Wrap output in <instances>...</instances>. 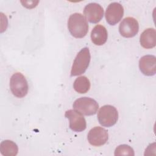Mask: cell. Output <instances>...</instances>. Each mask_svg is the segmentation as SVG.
Returning <instances> with one entry per match:
<instances>
[{
    "instance_id": "cell-1",
    "label": "cell",
    "mask_w": 156,
    "mask_h": 156,
    "mask_svg": "<svg viewBox=\"0 0 156 156\" xmlns=\"http://www.w3.org/2000/svg\"><path fill=\"white\" fill-rule=\"evenodd\" d=\"M68 28L74 37L80 38L87 34L88 24L87 20L81 13H74L69 17Z\"/></svg>"
},
{
    "instance_id": "cell-2",
    "label": "cell",
    "mask_w": 156,
    "mask_h": 156,
    "mask_svg": "<svg viewBox=\"0 0 156 156\" xmlns=\"http://www.w3.org/2000/svg\"><path fill=\"white\" fill-rule=\"evenodd\" d=\"M90 59L91 55L88 48H82L74 58L71 67V76H76L84 73L89 66Z\"/></svg>"
},
{
    "instance_id": "cell-3",
    "label": "cell",
    "mask_w": 156,
    "mask_h": 156,
    "mask_svg": "<svg viewBox=\"0 0 156 156\" xmlns=\"http://www.w3.org/2000/svg\"><path fill=\"white\" fill-rule=\"evenodd\" d=\"M10 88L12 93L18 98L26 96L29 90L27 81L21 73H15L11 76Z\"/></svg>"
},
{
    "instance_id": "cell-4",
    "label": "cell",
    "mask_w": 156,
    "mask_h": 156,
    "mask_svg": "<svg viewBox=\"0 0 156 156\" xmlns=\"http://www.w3.org/2000/svg\"><path fill=\"white\" fill-rule=\"evenodd\" d=\"M98 119L99 124L107 127L115 125L118 119V112L116 108L111 105L102 106L98 113Z\"/></svg>"
},
{
    "instance_id": "cell-5",
    "label": "cell",
    "mask_w": 156,
    "mask_h": 156,
    "mask_svg": "<svg viewBox=\"0 0 156 156\" xmlns=\"http://www.w3.org/2000/svg\"><path fill=\"white\" fill-rule=\"evenodd\" d=\"M73 107L74 110L81 114L86 116H90L96 113L99 108V104L92 98L82 97L77 99L74 102Z\"/></svg>"
},
{
    "instance_id": "cell-6",
    "label": "cell",
    "mask_w": 156,
    "mask_h": 156,
    "mask_svg": "<svg viewBox=\"0 0 156 156\" xmlns=\"http://www.w3.org/2000/svg\"><path fill=\"white\" fill-rule=\"evenodd\" d=\"M65 116L69 121V127L74 132H80L87 127V122L85 118L79 112L76 110H68Z\"/></svg>"
},
{
    "instance_id": "cell-7",
    "label": "cell",
    "mask_w": 156,
    "mask_h": 156,
    "mask_svg": "<svg viewBox=\"0 0 156 156\" xmlns=\"http://www.w3.org/2000/svg\"><path fill=\"white\" fill-rule=\"evenodd\" d=\"M139 30L137 20L133 17H126L121 22L119 26L120 34L125 38L133 37Z\"/></svg>"
},
{
    "instance_id": "cell-8",
    "label": "cell",
    "mask_w": 156,
    "mask_h": 156,
    "mask_svg": "<svg viewBox=\"0 0 156 156\" xmlns=\"http://www.w3.org/2000/svg\"><path fill=\"white\" fill-rule=\"evenodd\" d=\"M124 15L122 5L116 2L110 3L105 11V19L107 22L112 26L116 24L122 19Z\"/></svg>"
},
{
    "instance_id": "cell-9",
    "label": "cell",
    "mask_w": 156,
    "mask_h": 156,
    "mask_svg": "<svg viewBox=\"0 0 156 156\" xmlns=\"http://www.w3.org/2000/svg\"><path fill=\"white\" fill-rule=\"evenodd\" d=\"M87 138L90 144L101 146L107 143L108 139V132L103 127L96 126L89 131Z\"/></svg>"
},
{
    "instance_id": "cell-10",
    "label": "cell",
    "mask_w": 156,
    "mask_h": 156,
    "mask_svg": "<svg viewBox=\"0 0 156 156\" xmlns=\"http://www.w3.org/2000/svg\"><path fill=\"white\" fill-rule=\"evenodd\" d=\"M83 14L85 18L91 23H98L104 16V9L99 4L91 2L85 7Z\"/></svg>"
},
{
    "instance_id": "cell-11",
    "label": "cell",
    "mask_w": 156,
    "mask_h": 156,
    "mask_svg": "<svg viewBox=\"0 0 156 156\" xmlns=\"http://www.w3.org/2000/svg\"><path fill=\"white\" fill-rule=\"evenodd\" d=\"M139 68L145 76H152L156 73V57L153 55H146L139 60Z\"/></svg>"
},
{
    "instance_id": "cell-12",
    "label": "cell",
    "mask_w": 156,
    "mask_h": 156,
    "mask_svg": "<svg viewBox=\"0 0 156 156\" xmlns=\"http://www.w3.org/2000/svg\"><path fill=\"white\" fill-rule=\"evenodd\" d=\"M140 42L142 47L151 49L156 45V31L154 28H147L141 34Z\"/></svg>"
},
{
    "instance_id": "cell-13",
    "label": "cell",
    "mask_w": 156,
    "mask_h": 156,
    "mask_svg": "<svg viewBox=\"0 0 156 156\" xmlns=\"http://www.w3.org/2000/svg\"><path fill=\"white\" fill-rule=\"evenodd\" d=\"M107 31L104 26L98 24L94 27L91 32V41L95 45H103L107 41Z\"/></svg>"
},
{
    "instance_id": "cell-14",
    "label": "cell",
    "mask_w": 156,
    "mask_h": 156,
    "mask_svg": "<svg viewBox=\"0 0 156 156\" xmlns=\"http://www.w3.org/2000/svg\"><path fill=\"white\" fill-rule=\"evenodd\" d=\"M0 152L4 156H15L18 154V147L13 141L6 140L1 143Z\"/></svg>"
},
{
    "instance_id": "cell-15",
    "label": "cell",
    "mask_w": 156,
    "mask_h": 156,
    "mask_svg": "<svg viewBox=\"0 0 156 156\" xmlns=\"http://www.w3.org/2000/svg\"><path fill=\"white\" fill-rule=\"evenodd\" d=\"M73 88L79 93H86L90 88V82L86 76L78 77L74 82Z\"/></svg>"
},
{
    "instance_id": "cell-16",
    "label": "cell",
    "mask_w": 156,
    "mask_h": 156,
    "mask_svg": "<svg viewBox=\"0 0 156 156\" xmlns=\"http://www.w3.org/2000/svg\"><path fill=\"white\" fill-rule=\"evenodd\" d=\"M133 149L127 144L118 146L115 151V155H134Z\"/></svg>"
}]
</instances>
